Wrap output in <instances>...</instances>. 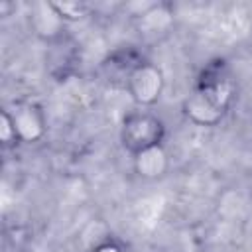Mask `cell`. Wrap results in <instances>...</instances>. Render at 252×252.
Listing matches in <instances>:
<instances>
[{
    "label": "cell",
    "mask_w": 252,
    "mask_h": 252,
    "mask_svg": "<svg viewBox=\"0 0 252 252\" xmlns=\"http://www.w3.org/2000/svg\"><path fill=\"white\" fill-rule=\"evenodd\" d=\"M234 100V87L220 67H209L201 73L195 89L183 98V116L201 128L219 126Z\"/></svg>",
    "instance_id": "6da1fadb"
},
{
    "label": "cell",
    "mask_w": 252,
    "mask_h": 252,
    "mask_svg": "<svg viewBox=\"0 0 252 252\" xmlns=\"http://www.w3.org/2000/svg\"><path fill=\"white\" fill-rule=\"evenodd\" d=\"M165 132V122L158 114L150 110H136L122 118L118 138L120 146L130 156H134L146 148L163 144Z\"/></svg>",
    "instance_id": "7a4b0ae2"
},
{
    "label": "cell",
    "mask_w": 252,
    "mask_h": 252,
    "mask_svg": "<svg viewBox=\"0 0 252 252\" xmlns=\"http://www.w3.org/2000/svg\"><path fill=\"white\" fill-rule=\"evenodd\" d=\"M163 89H165L163 71L150 61H138L126 75V91L132 102L140 108L156 106L163 94Z\"/></svg>",
    "instance_id": "3957f363"
},
{
    "label": "cell",
    "mask_w": 252,
    "mask_h": 252,
    "mask_svg": "<svg viewBox=\"0 0 252 252\" xmlns=\"http://www.w3.org/2000/svg\"><path fill=\"white\" fill-rule=\"evenodd\" d=\"M20 144H39L47 134V116L35 102H18L12 110Z\"/></svg>",
    "instance_id": "277c9868"
},
{
    "label": "cell",
    "mask_w": 252,
    "mask_h": 252,
    "mask_svg": "<svg viewBox=\"0 0 252 252\" xmlns=\"http://www.w3.org/2000/svg\"><path fill=\"white\" fill-rule=\"evenodd\" d=\"M132 169L144 181H158L169 171V154L163 144L146 148L132 156Z\"/></svg>",
    "instance_id": "5b68a950"
},
{
    "label": "cell",
    "mask_w": 252,
    "mask_h": 252,
    "mask_svg": "<svg viewBox=\"0 0 252 252\" xmlns=\"http://www.w3.org/2000/svg\"><path fill=\"white\" fill-rule=\"evenodd\" d=\"M30 22H32V28H33V33L43 39V41H57L63 33V28H65V22L55 14V10L51 8L49 2H37L33 4V10H32V16H30Z\"/></svg>",
    "instance_id": "8992f818"
},
{
    "label": "cell",
    "mask_w": 252,
    "mask_h": 252,
    "mask_svg": "<svg viewBox=\"0 0 252 252\" xmlns=\"http://www.w3.org/2000/svg\"><path fill=\"white\" fill-rule=\"evenodd\" d=\"M136 26H138L140 33H144V35L167 32V30L173 26V10H171V6L165 4V2L148 4V6L138 14Z\"/></svg>",
    "instance_id": "52a82bcc"
},
{
    "label": "cell",
    "mask_w": 252,
    "mask_h": 252,
    "mask_svg": "<svg viewBox=\"0 0 252 252\" xmlns=\"http://www.w3.org/2000/svg\"><path fill=\"white\" fill-rule=\"evenodd\" d=\"M49 4L65 24L81 22L91 14V6L79 0H63V2H49Z\"/></svg>",
    "instance_id": "ba28073f"
},
{
    "label": "cell",
    "mask_w": 252,
    "mask_h": 252,
    "mask_svg": "<svg viewBox=\"0 0 252 252\" xmlns=\"http://www.w3.org/2000/svg\"><path fill=\"white\" fill-rule=\"evenodd\" d=\"M0 142H2L4 148H12V146L20 144L18 132H16V126H14L12 112L8 108H4L2 114H0Z\"/></svg>",
    "instance_id": "9c48e42d"
},
{
    "label": "cell",
    "mask_w": 252,
    "mask_h": 252,
    "mask_svg": "<svg viewBox=\"0 0 252 252\" xmlns=\"http://www.w3.org/2000/svg\"><path fill=\"white\" fill-rule=\"evenodd\" d=\"M89 252H124V248L116 242V240H112V238H106V240H100V242H96Z\"/></svg>",
    "instance_id": "30bf717a"
}]
</instances>
